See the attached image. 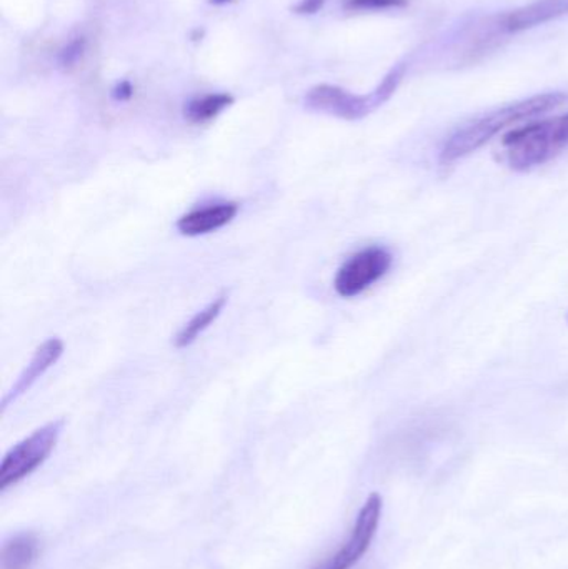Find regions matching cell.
Wrapping results in <instances>:
<instances>
[{
	"instance_id": "5bb4252c",
	"label": "cell",
	"mask_w": 568,
	"mask_h": 569,
	"mask_svg": "<svg viewBox=\"0 0 568 569\" xmlns=\"http://www.w3.org/2000/svg\"><path fill=\"white\" fill-rule=\"evenodd\" d=\"M84 39H75V41H72L67 48L62 49L61 55H59V62H61L62 67H74V65L81 61L82 55H84Z\"/></svg>"
},
{
	"instance_id": "9a60e30c",
	"label": "cell",
	"mask_w": 568,
	"mask_h": 569,
	"mask_svg": "<svg viewBox=\"0 0 568 569\" xmlns=\"http://www.w3.org/2000/svg\"><path fill=\"white\" fill-rule=\"evenodd\" d=\"M325 0H302L301 4L295 8L298 14H315L318 9L324 6Z\"/></svg>"
},
{
	"instance_id": "52a82bcc",
	"label": "cell",
	"mask_w": 568,
	"mask_h": 569,
	"mask_svg": "<svg viewBox=\"0 0 568 569\" xmlns=\"http://www.w3.org/2000/svg\"><path fill=\"white\" fill-rule=\"evenodd\" d=\"M64 354V341L61 338H49L41 347L35 350L34 357L29 361L21 377L15 381L14 387L6 393L2 400V411L8 410L14 401H18L22 394L28 393L39 378L44 377Z\"/></svg>"
},
{
	"instance_id": "4fadbf2b",
	"label": "cell",
	"mask_w": 568,
	"mask_h": 569,
	"mask_svg": "<svg viewBox=\"0 0 568 569\" xmlns=\"http://www.w3.org/2000/svg\"><path fill=\"white\" fill-rule=\"evenodd\" d=\"M407 0H350L349 9L354 11H380V9L403 8Z\"/></svg>"
},
{
	"instance_id": "7a4b0ae2",
	"label": "cell",
	"mask_w": 568,
	"mask_h": 569,
	"mask_svg": "<svg viewBox=\"0 0 568 569\" xmlns=\"http://www.w3.org/2000/svg\"><path fill=\"white\" fill-rule=\"evenodd\" d=\"M508 167L527 172L557 159L568 149V114L508 131L502 140Z\"/></svg>"
},
{
	"instance_id": "2e32d148",
	"label": "cell",
	"mask_w": 568,
	"mask_h": 569,
	"mask_svg": "<svg viewBox=\"0 0 568 569\" xmlns=\"http://www.w3.org/2000/svg\"><path fill=\"white\" fill-rule=\"evenodd\" d=\"M133 85H130V82L124 81L120 82L119 85H117L116 88H114V92H112V95H114V98L116 101H129L130 97H133Z\"/></svg>"
},
{
	"instance_id": "9c48e42d",
	"label": "cell",
	"mask_w": 568,
	"mask_h": 569,
	"mask_svg": "<svg viewBox=\"0 0 568 569\" xmlns=\"http://www.w3.org/2000/svg\"><path fill=\"white\" fill-rule=\"evenodd\" d=\"M568 15V0H535L502 19V29L511 34L528 31L537 25Z\"/></svg>"
},
{
	"instance_id": "277c9868",
	"label": "cell",
	"mask_w": 568,
	"mask_h": 569,
	"mask_svg": "<svg viewBox=\"0 0 568 569\" xmlns=\"http://www.w3.org/2000/svg\"><path fill=\"white\" fill-rule=\"evenodd\" d=\"M64 420L52 421L35 430L28 439L19 442L6 453L0 465V489L11 488L48 462L61 439Z\"/></svg>"
},
{
	"instance_id": "ac0fdd59",
	"label": "cell",
	"mask_w": 568,
	"mask_h": 569,
	"mask_svg": "<svg viewBox=\"0 0 568 569\" xmlns=\"http://www.w3.org/2000/svg\"><path fill=\"white\" fill-rule=\"evenodd\" d=\"M567 320H568V317H567Z\"/></svg>"
},
{
	"instance_id": "ba28073f",
	"label": "cell",
	"mask_w": 568,
	"mask_h": 569,
	"mask_svg": "<svg viewBox=\"0 0 568 569\" xmlns=\"http://www.w3.org/2000/svg\"><path fill=\"white\" fill-rule=\"evenodd\" d=\"M239 203L222 202L183 213L177 220V230L186 236H200L229 225L238 217Z\"/></svg>"
},
{
	"instance_id": "3957f363",
	"label": "cell",
	"mask_w": 568,
	"mask_h": 569,
	"mask_svg": "<svg viewBox=\"0 0 568 569\" xmlns=\"http://www.w3.org/2000/svg\"><path fill=\"white\" fill-rule=\"evenodd\" d=\"M400 81H402L400 74L390 72L377 91L370 95L350 94L349 91L335 85H317L305 95V107L344 118V120H359L386 104L399 87Z\"/></svg>"
},
{
	"instance_id": "8fae6325",
	"label": "cell",
	"mask_w": 568,
	"mask_h": 569,
	"mask_svg": "<svg viewBox=\"0 0 568 569\" xmlns=\"http://www.w3.org/2000/svg\"><path fill=\"white\" fill-rule=\"evenodd\" d=\"M227 305V294L219 295L215 301L210 302L206 308L197 312L182 328H180L179 334L173 338V345L176 348H187L210 327L213 325V322L220 317L223 308Z\"/></svg>"
},
{
	"instance_id": "6da1fadb",
	"label": "cell",
	"mask_w": 568,
	"mask_h": 569,
	"mask_svg": "<svg viewBox=\"0 0 568 569\" xmlns=\"http://www.w3.org/2000/svg\"><path fill=\"white\" fill-rule=\"evenodd\" d=\"M565 102H568L567 94L550 92V94L535 95V97L515 102V104L484 115L478 120L472 122L467 127L455 131L445 141V146L440 150V164L450 166V164L457 162V160L464 159V157L471 156L475 150L484 147L487 141H491L495 135L501 134L505 128L555 110V108L561 107Z\"/></svg>"
},
{
	"instance_id": "e0dca14e",
	"label": "cell",
	"mask_w": 568,
	"mask_h": 569,
	"mask_svg": "<svg viewBox=\"0 0 568 569\" xmlns=\"http://www.w3.org/2000/svg\"><path fill=\"white\" fill-rule=\"evenodd\" d=\"M210 2H212V4H215V6H222V4H227V2H232V0H210Z\"/></svg>"
},
{
	"instance_id": "8992f818",
	"label": "cell",
	"mask_w": 568,
	"mask_h": 569,
	"mask_svg": "<svg viewBox=\"0 0 568 569\" xmlns=\"http://www.w3.org/2000/svg\"><path fill=\"white\" fill-rule=\"evenodd\" d=\"M382 496L379 493H372L360 508L349 539L337 549V552L328 556L314 569H353L372 546L382 519Z\"/></svg>"
},
{
	"instance_id": "5b68a950",
	"label": "cell",
	"mask_w": 568,
	"mask_h": 569,
	"mask_svg": "<svg viewBox=\"0 0 568 569\" xmlns=\"http://www.w3.org/2000/svg\"><path fill=\"white\" fill-rule=\"evenodd\" d=\"M392 262V253L383 246H367L354 253L335 273V292L344 298H354L364 294L367 288L372 287L374 283L386 276Z\"/></svg>"
},
{
	"instance_id": "30bf717a",
	"label": "cell",
	"mask_w": 568,
	"mask_h": 569,
	"mask_svg": "<svg viewBox=\"0 0 568 569\" xmlns=\"http://www.w3.org/2000/svg\"><path fill=\"white\" fill-rule=\"evenodd\" d=\"M39 552H41V545L38 536L32 533L12 536L2 546L0 569H31L38 561Z\"/></svg>"
},
{
	"instance_id": "7c38bea8",
	"label": "cell",
	"mask_w": 568,
	"mask_h": 569,
	"mask_svg": "<svg viewBox=\"0 0 568 569\" xmlns=\"http://www.w3.org/2000/svg\"><path fill=\"white\" fill-rule=\"evenodd\" d=\"M232 104H234V97L231 94L203 95V97L190 101L183 108V115L192 124H206V122L213 120L217 115L222 114Z\"/></svg>"
}]
</instances>
